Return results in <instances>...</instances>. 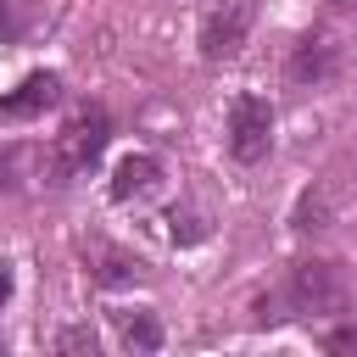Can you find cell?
I'll use <instances>...</instances> for the list:
<instances>
[{
	"instance_id": "obj_10",
	"label": "cell",
	"mask_w": 357,
	"mask_h": 357,
	"mask_svg": "<svg viewBox=\"0 0 357 357\" xmlns=\"http://www.w3.org/2000/svg\"><path fill=\"white\" fill-rule=\"evenodd\" d=\"M39 22V0H0V45L28 39Z\"/></svg>"
},
{
	"instance_id": "obj_6",
	"label": "cell",
	"mask_w": 357,
	"mask_h": 357,
	"mask_svg": "<svg viewBox=\"0 0 357 357\" xmlns=\"http://www.w3.org/2000/svg\"><path fill=\"white\" fill-rule=\"evenodd\" d=\"M50 106H61V73H28L11 95H0V117H45Z\"/></svg>"
},
{
	"instance_id": "obj_4",
	"label": "cell",
	"mask_w": 357,
	"mask_h": 357,
	"mask_svg": "<svg viewBox=\"0 0 357 357\" xmlns=\"http://www.w3.org/2000/svg\"><path fill=\"white\" fill-rule=\"evenodd\" d=\"M273 151V106L262 95H234L229 106V156L240 167H257Z\"/></svg>"
},
{
	"instance_id": "obj_7",
	"label": "cell",
	"mask_w": 357,
	"mask_h": 357,
	"mask_svg": "<svg viewBox=\"0 0 357 357\" xmlns=\"http://www.w3.org/2000/svg\"><path fill=\"white\" fill-rule=\"evenodd\" d=\"M162 184V162L151 156V151H134V156H123L117 167H112V201H139V195H151Z\"/></svg>"
},
{
	"instance_id": "obj_14",
	"label": "cell",
	"mask_w": 357,
	"mask_h": 357,
	"mask_svg": "<svg viewBox=\"0 0 357 357\" xmlns=\"http://www.w3.org/2000/svg\"><path fill=\"white\" fill-rule=\"evenodd\" d=\"M324 351H340V357H351V351H357V318L335 324V329L324 335Z\"/></svg>"
},
{
	"instance_id": "obj_11",
	"label": "cell",
	"mask_w": 357,
	"mask_h": 357,
	"mask_svg": "<svg viewBox=\"0 0 357 357\" xmlns=\"http://www.w3.org/2000/svg\"><path fill=\"white\" fill-rule=\"evenodd\" d=\"M324 218H329V201L307 190V195H301V206H296V229H301V234H307V229H329Z\"/></svg>"
},
{
	"instance_id": "obj_16",
	"label": "cell",
	"mask_w": 357,
	"mask_h": 357,
	"mask_svg": "<svg viewBox=\"0 0 357 357\" xmlns=\"http://www.w3.org/2000/svg\"><path fill=\"white\" fill-rule=\"evenodd\" d=\"M11 296V262H0V301Z\"/></svg>"
},
{
	"instance_id": "obj_15",
	"label": "cell",
	"mask_w": 357,
	"mask_h": 357,
	"mask_svg": "<svg viewBox=\"0 0 357 357\" xmlns=\"http://www.w3.org/2000/svg\"><path fill=\"white\" fill-rule=\"evenodd\" d=\"M6 184H11V151L0 145V190H6Z\"/></svg>"
},
{
	"instance_id": "obj_1",
	"label": "cell",
	"mask_w": 357,
	"mask_h": 357,
	"mask_svg": "<svg viewBox=\"0 0 357 357\" xmlns=\"http://www.w3.org/2000/svg\"><path fill=\"white\" fill-rule=\"evenodd\" d=\"M351 307V284L340 262H296L268 296H257V324H290V318H324V312H346Z\"/></svg>"
},
{
	"instance_id": "obj_12",
	"label": "cell",
	"mask_w": 357,
	"mask_h": 357,
	"mask_svg": "<svg viewBox=\"0 0 357 357\" xmlns=\"http://www.w3.org/2000/svg\"><path fill=\"white\" fill-rule=\"evenodd\" d=\"M95 346H100V340H95V329H89V324H73V329H61V335H56V351H89V357H95Z\"/></svg>"
},
{
	"instance_id": "obj_17",
	"label": "cell",
	"mask_w": 357,
	"mask_h": 357,
	"mask_svg": "<svg viewBox=\"0 0 357 357\" xmlns=\"http://www.w3.org/2000/svg\"><path fill=\"white\" fill-rule=\"evenodd\" d=\"M329 6H335V11H351V17H357V0H329Z\"/></svg>"
},
{
	"instance_id": "obj_5",
	"label": "cell",
	"mask_w": 357,
	"mask_h": 357,
	"mask_svg": "<svg viewBox=\"0 0 357 357\" xmlns=\"http://www.w3.org/2000/svg\"><path fill=\"white\" fill-rule=\"evenodd\" d=\"M335 73H340V45H335L329 33H301V39L290 45L284 78H290L296 89H318V84H329Z\"/></svg>"
},
{
	"instance_id": "obj_13",
	"label": "cell",
	"mask_w": 357,
	"mask_h": 357,
	"mask_svg": "<svg viewBox=\"0 0 357 357\" xmlns=\"http://www.w3.org/2000/svg\"><path fill=\"white\" fill-rule=\"evenodd\" d=\"M167 223H173V240H178V245H195V240L206 234V223H201L195 212H178V206H173V218H167Z\"/></svg>"
},
{
	"instance_id": "obj_8",
	"label": "cell",
	"mask_w": 357,
	"mask_h": 357,
	"mask_svg": "<svg viewBox=\"0 0 357 357\" xmlns=\"http://www.w3.org/2000/svg\"><path fill=\"white\" fill-rule=\"evenodd\" d=\"M89 279L95 284H134V279H145V262L134 257V251H117V245H89Z\"/></svg>"
},
{
	"instance_id": "obj_3",
	"label": "cell",
	"mask_w": 357,
	"mask_h": 357,
	"mask_svg": "<svg viewBox=\"0 0 357 357\" xmlns=\"http://www.w3.org/2000/svg\"><path fill=\"white\" fill-rule=\"evenodd\" d=\"M251 22H257V0H206V6H201V28H195L201 56H206V61L240 56Z\"/></svg>"
},
{
	"instance_id": "obj_9",
	"label": "cell",
	"mask_w": 357,
	"mask_h": 357,
	"mask_svg": "<svg viewBox=\"0 0 357 357\" xmlns=\"http://www.w3.org/2000/svg\"><path fill=\"white\" fill-rule=\"evenodd\" d=\"M112 324H117V340H123L128 351H156V346H162L156 312H112Z\"/></svg>"
},
{
	"instance_id": "obj_2",
	"label": "cell",
	"mask_w": 357,
	"mask_h": 357,
	"mask_svg": "<svg viewBox=\"0 0 357 357\" xmlns=\"http://www.w3.org/2000/svg\"><path fill=\"white\" fill-rule=\"evenodd\" d=\"M106 139H112V117L100 106H78L67 117V128L56 134V145H50V184H67L78 173H89L106 156Z\"/></svg>"
}]
</instances>
